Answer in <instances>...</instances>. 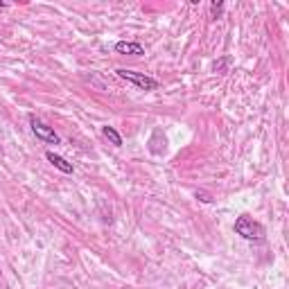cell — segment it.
Returning a JSON list of instances; mask_svg holds the SVG:
<instances>
[{"mask_svg": "<svg viewBox=\"0 0 289 289\" xmlns=\"http://www.w3.org/2000/svg\"><path fill=\"white\" fill-rule=\"evenodd\" d=\"M235 233L242 235L244 240L262 242L264 240V226L256 222L253 217H248V215H240V217L235 219Z\"/></svg>", "mask_w": 289, "mask_h": 289, "instance_id": "1", "label": "cell"}, {"mask_svg": "<svg viewBox=\"0 0 289 289\" xmlns=\"http://www.w3.org/2000/svg\"><path fill=\"white\" fill-rule=\"evenodd\" d=\"M115 75L124 79V82H129V84H133L138 90H145V93H151V90H156L158 88V82L154 77H147L143 75V72H136V70H127V68H118L115 70Z\"/></svg>", "mask_w": 289, "mask_h": 289, "instance_id": "2", "label": "cell"}, {"mask_svg": "<svg viewBox=\"0 0 289 289\" xmlns=\"http://www.w3.org/2000/svg\"><path fill=\"white\" fill-rule=\"evenodd\" d=\"M30 127H32V133L36 136L38 140H43V143H48V145H59V136L54 133V129L48 127L45 122H41L38 118L30 115Z\"/></svg>", "mask_w": 289, "mask_h": 289, "instance_id": "3", "label": "cell"}, {"mask_svg": "<svg viewBox=\"0 0 289 289\" xmlns=\"http://www.w3.org/2000/svg\"><path fill=\"white\" fill-rule=\"evenodd\" d=\"M115 52L118 54H129V56H140V54H145V48L136 41H118Z\"/></svg>", "mask_w": 289, "mask_h": 289, "instance_id": "4", "label": "cell"}, {"mask_svg": "<svg viewBox=\"0 0 289 289\" xmlns=\"http://www.w3.org/2000/svg\"><path fill=\"white\" fill-rule=\"evenodd\" d=\"M45 158H48V163H52V165L59 169V172H64V174H72V172H75L72 163H68L64 156L54 154V151H45Z\"/></svg>", "mask_w": 289, "mask_h": 289, "instance_id": "5", "label": "cell"}, {"mask_svg": "<svg viewBox=\"0 0 289 289\" xmlns=\"http://www.w3.org/2000/svg\"><path fill=\"white\" fill-rule=\"evenodd\" d=\"M102 136H104L113 147H122V136L118 133L115 127H102Z\"/></svg>", "mask_w": 289, "mask_h": 289, "instance_id": "6", "label": "cell"}, {"mask_svg": "<svg viewBox=\"0 0 289 289\" xmlns=\"http://www.w3.org/2000/svg\"><path fill=\"white\" fill-rule=\"evenodd\" d=\"M222 14H224V3L222 0L210 3V18H222Z\"/></svg>", "mask_w": 289, "mask_h": 289, "instance_id": "7", "label": "cell"}, {"mask_svg": "<svg viewBox=\"0 0 289 289\" xmlns=\"http://www.w3.org/2000/svg\"><path fill=\"white\" fill-rule=\"evenodd\" d=\"M228 64H230V56H224L222 61H215V72H222V75H224L226 66H228Z\"/></svg>", "mask_w": 289, "mask_h": 289, "instance_id": "8", "label": "cell"}, {"mask_svg": "<svg viewBox=\"0 0 289 289\" xmlns=\"http://www.w3.org/2000/svg\"><path fill=\"white\" fill-rule=\"evenodd\" d=\"M197 199H201L203 203H210V201H213V197L208 195V192H203V190H197Z\"/></svg>", "mask_w": 289, "mask_h": 289, "instance_id": "9", "label": "cell"}]
</instances>
